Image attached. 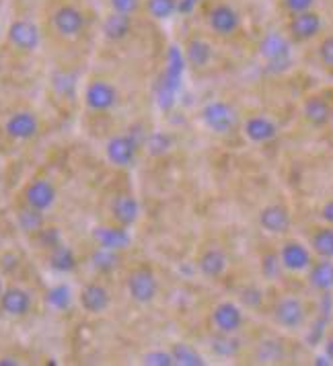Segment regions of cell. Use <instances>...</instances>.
I'll return each mask as SVG.
<instances>
[{"instance_id": "1", "label": "cell", "mask_w": 333, "mask_h": 366, "mask_svg": "<svg viewBox=\"0 0 333 366\" xmlns=\"http://www.w3.org/2000/svg\"><path fill=\"white\" fill-rule=\"evenodd\" d=\"M202 124L214 134H231L237 128V112L224 101H212L200 112Z\"/></svg>"}, {"instance_id": "2", "label": "cell", "mask_w": 333, "mask_h": 366, "mask_svg": "<svg viewBox=\"0 0 333 366\" xmlns=\"http://www.w3.org/2000/svg\"><path fill=\"white\" fill-rule=\"evenodd\" d=\"M156 292H159V282H156V276L150 267H136L128 276V295L136 302L149 305L154 300Z\"/></svg>"}, {"instance_id": "3", "label": "cell", "mask_w": 333, "mask_h": 366, "mask_svg": "<svg viewBox=\"0 0 333 366\" xmlns=\"http://www.w3.org/2000/svg\"><path fill=\"white\" fill-rule=\"evenodd\" d=\"M6 37L21 51H35L39 48V44H41L39 27L35 25L34 21H27V19H15L9 25Z\"/></svg>"}, {"instance_id": "4", "label": "cell", "mask_w": 333, "mask_h": 366, "mask_svg": "<svg viewBox=\"0 0 333 366\" xmlns=\"http://www.w3.org/2000/svg\"><path fill=\"white\" fill-rule=\"evenodd\" d=\"M140 144L134 140L130 134H121V136H114L107 140L105 144V157L111 165L116 167H130L136 161Z\"/></svg>"}, {"instance_id": "5", "label": "cell", "mask_w": 333, "mask_h": 366, "mask_svg": "<svg viewBox=\"0 0 333 366\" xmlns=\"http://www.w3.org/2000/svg\"><path fill=\"white\" fill-rule=\"evenodd\" d=\"M117 103V89L107 81H91L84 91V105L91 112H109Z\"/></svg>"}, {"instance_id": "6", "label": "cell", "mask_w": 333, "mask_h": 366, "mask_svg": "<svg viewBox=\"0 0 333 366\" xmlns=\"http://www.w3.org/2000/svg\"><path fill=\"white\" fill-rule=\"evenodd\" d=\"M274 319L284 330H300L307 321V309L297 297H284L274 307Z\"/></svg>"}, {"instance_id": "7", "label": "cell", "mask_w": 333, "mask_h": 366, "mask_svg": "<svg viewBox=\"0 0 333 366\" xmlns=\"http://www.w3.org/2000/svg\"><path fill=\"white\" fill-rule=\"evenodd\" d=\"M51 25H54L56 34L62 37H79L84 29L83 11H79L72 4H64V6L56 9V13L51 15Z\"/></svg>"}, {"instance_id": "8", "label": "cell", "mask_w": 333, "mask_h": 366, "mask_svg": "<svg viewBox=\"0 0 333 366\" xmlns=\"http://www.w3.org/2000/svg\"><path fill=\"white\" fill-rule=\"evenodd\" d=\"M259 54L266 58L269 66L286 68L290 64V44L288 39L280 34H267L259 41Z\"/></svg>"}, {"instance_id": "9", "label": "cell", "mask_w": 333, "mask_h": 366, "mask_svg": "<svg viewBox=\"0 0 333 366\" xmlns=\"http://www.w3.org/2000/svg\"><path fill=\"white\" fill-rule=\"evenodd\" d=\"M208 25L217 35L229 37L239 31L241 27V17L231 4H217L208 13Z\"/></svg>"}, {"instance_id": "10", "label": "cell", "mask_w": 333, "mask_h": 366, "mask_svg": "<svg viewBox=\"0 0 333 366\" xmlns=\"http://www.w3.org/2000/svg\"><path fill=\"white\" fill-rule=\"evenodd\" d=\"M4 132L13 140H31L39 132V119L31 112H15L4 122Z\"/></svg>"}, {"instance_id": "11", "label": "cell", "mask_w": 333, "mask_h": 366, "mask_svg": "<svg viewBox=\"0 0 333 366\" xmlns=\"http://www.w3.org/2000/svg\"><path fill=\"white\" fill-rule=\"evenodd\" d=\"M56 198H58V192H56L54 183L48 179H34L25 187V204L39 212L50 210L56 204Z\"/></svg>"}, {"instance_id": "12", "label": "cell", "mask_w": 333, "mask_h": 366, "mask_svg": "<svg viewBox=\"0 0 333 366\" xmlns=\"http://www.w3.org/2000/svg\"><path fill=\"white\" fill-rule=\"evenodd\" d=\"M79 300H81V307L91 315H99L103 311H107L111 305L109 290L99 282L84 284L81 295H79Z\"/></svg>"}, {"instance_id": "13", "label": "cell", "mask_w": 333, "mask_h": 366, "mask_svg": "<svg viewBox=\"0 0 333 366\" xmlns=\"http://www.w3.org/2000/svg\"><path fill=\"white\" fill-rule=\"evenodd\" d=\"M321 27H323V21H321V17L317 15L313 9L311 11H302V13H294L292 19H290V25H288L290 35L297 41H309V39H313L315 35H319Z\"/></svg>"}, {"instance_id": "14", "label": "cell", "mask_w": 333, "mask_h": 366, "mask_svg": "<svg viewBox=\"0 0 333 366\" xmlns=\"http://www.w3.org/2000/svg\"><path fill=\"white\" fill-rule=\"evenodd\" d=\"M31 295L19 286H11V288H4L2 297H0V309L11 317H25L31 311Z\"/></svg>"}, {"instance_id": "15", "label": "cell", "mask_w": 333, "mask_h": 366, "mask_svg": "<svg viewBox=\"0 0 333 366\" xmlns=\"http://www.w3.org/2000/svg\"><path fill=\"white\" fill-rule=\"evenodd\" d=\"M212 323H214L217 332L237 333L243 325V311L234 302H229V300L220 302L212 313Z\"/></svg>"}, {"instance_id": "16", "label": "cell", "mask_w": 333, "mask_h": 366, "mask_svg": "<svg viewBox=\"0 0 333 366\" xmlns=\"http://www.w3.org/2000/svg\"><path fill=\"white\" fill-rule=\"evenodd\" d=\"M259 227L272 234H282L290 229V212L282 204H269L259 212Z\"/></svg>"}, {"instance_id": "17", "label": "cell", "mask_w": 333, "mask_h": 366, "mask_svg": "<svg viewBox=\"0 0 333 366\" xmlns=\"http://www.w3.org/2000/svg\"><path fill=\"white\" fill-rule=\"evenodd\" d=\"M280 262L282 267L290 269V272H302L307 267H311V251L307 249L299 241H288L284 243L282 251H280Z\"/></svg>"}, {"instance_id": "18", "label": "cell", "mask_w": 333, "mask_h": 366, "mask_svg": "<svg viewBox=\"0 0 333 366\" xmlns=\"http://www.w3.org/2000/svg\"><path fill=\"white\" fill-rule=\"evenodd\" d=\"M93 237L97 241L101 249L119 251L126 249L130 245V234H128V227H99L93 231Z\"/></svg>"}, {"instance_id": "19", "label": "cell", "mask_w": 333, "mask_h": 366, "mask_svg": "<svg viewBox=\"0 0 333 366\" xmlns=\"http://www.w3.org/2000/svg\"><path fill=\"white\" fill-rule=\"evenodd\" d=\"M111 214L116 218L117 224L121 227H132L134 222L138 220V214H140V206H138V200L130 196V194H121L117 196L114 204H111Z\"/></svg>"}, {"instance_id": "20", "label": "cell", "mask_w": 333, "mask_h": 366, "mask_svg": "<svg viewBox=\"0 0 333 366\" xmlns=\"http://www.w3.org/2000/svg\"><path fill=\"white\" fill-rule=\"evenodd\" d=\"M309 284L327 295L329 290H333V262L327 259V257H321V262H315L311 264V269H309Z\"/></svg>"}, {"instance_id": "21", "label": "cell", "mask_w": 333, "mask_h": 366, "mask_svg": "<svg viewBox=\"0 0 333 366\" xmlns=\"http://www.w3.org/2000/svg\"><path fill=\"white\" fill-rule=\"evenodd\" d=\"M185 62L192 68H204L210 64L212 60V46L202 39V37H192L187 44H185Z\"/></svg>"}, {"instance_id": "22", "label": "cell", "mask_w": 333, "mask_h": 366, "mask_svg": "<svg viewBox=\"0 0 333 366\" xmlns=\"http://www.w3.org/2000/svg\"><path fill=\"white\" fill-rule=\"evenodd\" d=\"M278 126L264 116H253L245 122V136L251 142H269L272 138H276Z\"/></svg>"}, {"instance_id": "23", "label": "cell", "mask_w": 333, "mask_h": 366, "mask_svg": "<svg viewBox=\"0 0 333 366\" xmlns=\"http://www.w3.org/2000/svg\"><path fill=\"white\" fill-rule=\"evenodd\" d=\"M132 31V17L130 15H121V13H111L103 21V35L109 41H121L126 39Z\"/></svg>"}, {"instance_id": "24", "label": "cell", "mask_w": 333, "mask_h": 366, "mask_svg": "<svg viewBox=\"0 0 333 366\" xmlns=\"http://www.w3.org/2000/svg\"><path fill=\"white\" fill-rule=\"evenodd\" d=\"M227 264H229L227 262V253L222 249H218V247H212V249L202 253L198 267H200L202 276H206V278H218V276L224 274Z\"/></svg>"}, {"instance_id": "25", "label": "cell", "mask_w": 333, "mask_h": 366, "mask_svg": "<svg viewBox=\"0 0 333 366\" xmlns=\"http://www.w3.org/2000/svg\"><path fill=\"white\" fill-rule=\"evenodd\" d=\"M332 107H329V103L323 97H311L304 103V117L317 128L325 126L332 119Z\"/></svg>"}, {"instance_id": "26", "label": "cell", "mask_w": 333, "mask_h": 366, "mask_svg": "<svg viewBox=\"0 0 333 366\" xmlns=\"http://www.w3.org/2000/svg\"><path fill=\"white\" fill-rule=\"evenodd\" d=\"M171 354H173V360H175V365H182V366H204V358H202V354L198 350L194 348V346H189V344H173V348H171Z\"/></svg>"}, {"instance_id": "27", "label": "cell", "mask_w": 333, "mask_h": 366, "mask_svg": "<svg viewBox=\"0 0 333 366\" xmlns=\"http://www.w3.org/2000/svg\"><path fill=\"white\" fill-rule=\"evenodd\" d=\"M231 335H233V333L218 332V335H214V337L210 340L212 352H214L217 356L231 358V356H234V354L241 350V342H239V340H234V337H231Z\"/></svg>"}, {"instance_id": "28", "label": "cell", "mask_w": 333, "mask_h": 366, "mask_svg": "<svg viewBox=\"0 0 333 366\" xmlns=\"http://www.w3.org/2000/svg\"><path fill=\"white\" fill-rule=\"evenodd\" d=\"M311 247L319 257L333 259V229L325 227V229L315 231V234L311 237Z\"/></svg>"}, {"instance_id": "29", "label": "cell", "mask_w": 333, "mask_h": 366, "mask_svg": "<svg viewBox=\"0 0 333 366\" xmlns=\"http://www.w3.org/2000/svg\"><path fill=\"white\" fill-rule=\"evenodd\" d=\"M51 267L56 269V272H62V274H66V272H72L74 266H76V259H74V253L68 249L66 245H56L54 249H51Z\"/></svg>"}, {"instance_id": "30", "label": "cell", "mask_w": 333, "mask_h": 366, "mask_svg": "<svg viewBox=\"0 0 333 366\" xmlns=\"http://www.w3.org/2000/svg\"><path fill=\"white\" fill-rule=\"evenodd\" d=\"M177 4L179 0H146V13L152 19L165 21L177 13Z\"/></svg>"}, {"instance_id": "31", "label": "cell", "mask_w": 333, "mask_h": 366, "mask_svg": "<svg viewBox=\"0 0 333 366\" xmlns=\"http://www.w3.org/2000/svg\"><path fill=\"white\" fill-rule=\"evenodd\" d=\"M19 224L25 233H39L44 229V212L27 206L25 210L19 212Z\"/></svg>"}, {"instance_id": "32", "label": "cell", "mask_w": 333, "mask_h": 366, "mask_svg": "<svg viewBox=\"0 0 333 366\" xmlns=\"http://www.w3.org/2000/svg\"><path fill=\"white\" fill-rule=\"evenodd\" d=\"M284 358V350L280 342H264L257 350V362H280Z\"/></svg>"}, {"instance_id": "33", "label": "cell", "mask_w": 333, "mask_h": 366, "mask_svg": "<svg viewBox=\"0 0 333 366\" xmlns=\"http://www.w3.org/2000/svg\"><path fill=\"white\" fill-rule=\"evenodd\" d=\"M48 300H50V305L54 309L64 311L72 302V292H70V288H68L66 284H60V286L51 288L50 295H48Z\"/></svg>"}, {"instance_id": "34", "label": "cell", "mask_w": 333, "mask_h": 366, "mask_svg": "<svg viewBox=\"0 0 333 366\" xmlns=\"http://www.w3.org/2000/svg\"><path fill=\"white\" fill-rule=\"evenodd\" d=\"M144 144H146V149H149L150 154H163V152H166V150L171 149L173 140H171L169 134L156 132L146 136V142H144Z\"/></svg>"}, {"instance_id": "35", "label": "cell", "mask_w": 333, "mask_h": 366, "mask_svg": "<svg viewBox=\"0 0 333 366\" xmlns=\"http://www.w3.org/2000/svg\"><path fill=\"white\" fill-rule=\"evenodd\" d=\"M280 269H282L280 255H276V253H267V255H264V262H262V274L266 276L267 280H276V278L280 276Z\"/></svg>"}, {"instance_id": "36", "label": "cell", "mask_w": 333, "mask_h": 366, "mask_svg": "<svg viewBox=\"0 0 333 366\" xmlns=\"http://www.w3.org/2000/svg\"><path fill=\"white\" fill-rule=\"evenodd\" d=\"M142 362L149 366H173L175 360H173V354L171 352H165V350H154V352H146L142 356Z\"/></svg>"}, {"instance_id": "37", "label": "cell", "mask_w": 333, "mask_h": 366, "mask_svg": "<svg viewBox=\"0 0 333 366\" xmlns=\"http://www.w3.org/2000/svg\"><path fill=\"white\" fill-rule=\"evenodd\" d=\"M93 266L97 267L99 272H109L116 267V251L101 249L93 255Z\"/></svg>"}, {"instance_id": "38", "label": "cell", "mask_w": 333, "mask_h": 366, "mask_svg": "<svg viewBox=\"0 0 333 366\" xmlns=\"http://www.w3.org/2000/svg\"><path fill=\"white\" fill-rule=\"evenodd\" d=\"M109 4L116 13L130 15V17L140 9V0H109Z\"/></svg>"}, {"instance_id": "39", "label": "cell", "mask_w": 333, "mask_h": 366, "mask_svg": "<svg viewBox=\"0 0 333 366\" xmlns=\"http://www.w3.org/2000/svg\"><path fill=\"white\" fill-rule=\"evenodd\" d=\"M319 58L325 66L333 68V35L325 37L319 46Z\"/></svg>"}, {"instance_id": "40", "label": "cell", "mask_w": 333, "mask_h": 366, "mask_svg": "<svg viewBox=\"0 0 333 366\" xmlns=\"http://www.w3.org/2000/svg\"><path fill=\"white\" fill-rule=\"evenodd\" d=\"M315 4V0H284V6L294 15V13H302V11H311Z\"/></svg>"}, {"instance_id": "41", "label": "cell", "mask_w": 333, "mask_h": 366, "mask_svg": "<svg viewBox=\"0 0 333 366\" xmlns=\"http://www.w3.org/2000/svg\"><path fill=\"white\" fill-rule=\"evenodd\" d=\"M241 299L243 302L247 305V307H259V302H262V292L257 290V288H245L243 292H241Z\"/></svg>"}, {"instance_id": "42", "label": "cell", "mask_w": 333, "mask_h": 366, "mask_svg": "<svg viewBox=\"0 0 333 366\" xmlns=\"http://www.w3.org/2000/svg\"><path fill=\"white\" fill-rule=\"evenodd\" d=\"M321 218H323L327 224H332L333 227V200H329L323 208H321Z\"/></svg>"}, {"instance_id": "43", "label": "cell", "mask_w": 333, "mask_h": 366, "mask_svg": "<svg viewBox=\"0 0 333 366\" xmlns=\"http://www.w3.org/2000/svg\"><path fill=\"white\" fill-rule=\"evenodd\" d=\"M196 2H200V0H179V4H177V13H187V11H192Z\"/></svg>"}, {"instance_id": "44", "label": "cell", "mask_w": 333, "mask_h": 366, "mask_svg": "<svg viewBox=\"0 0 333 366\" xmlns=\"http://www.w3.org/2000/svg\"><path fill=\"white\" fill-rule=\"evenodd\" d=\"M325 356H327L329 360H333V337H329L327 344H325Z\"/></svg>"}, {"instance_id": "45", "label": "cell", "mask_w": 333, "mask_h": 366, "mask_svg": "<svg viewBox=\"0 0 333 366\" xmlns=\"http://www.w3.org/2000/svg\"><path fill=\"white\" fill-rule=\"evenodd\" d=\"M0 365H19V362L15 360V358H2V360H0Z\"/></svg>"}, {"instance_id": "46", "label": "cell", "mask_w": 333, "mask_h": 366, "mask_svg": "<svg viewBox=\"0 0 333 366\" xmlns=\"http://www.w3.org/2000/svg\"><path fill=\"white\" fill-rule=\"evenodd\" d=\"M2 292H4V284H2V278H0V297H2Z\"/></svg>"}, {"instance_id": "47", "label": "cell", "mask_w": 333, "mask_h": 366, "mask_svg": "<svg viewBox=\"0 0 333 366\" xmlns=\"http://www.w3.org/2000/svg\"><path fill=\"white\" fill-rule=\"evenodd\" d=\"M0 35H2V27H0Z\"/></svg>"}, {"instance_id": "48", "label": "cell", "mask_w": 333, "mask_h": 366, "mask_svg": "<svg viewBox=\"0 0 333 366\" xmlns=\"http://www.w3.org/2000/svg\"><path fill=\"white\" fill-rule=\"evenodd\" d=\"M332 117H333V116H332Z\"/></svg>"}]
</instances>
